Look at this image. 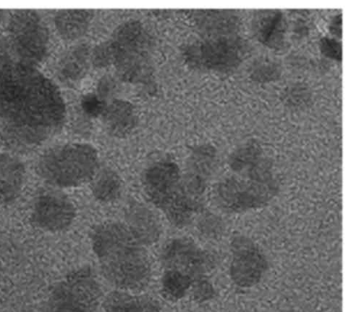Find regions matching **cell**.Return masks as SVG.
I'll list each match as a JSON object with an SVG mask.
<instances>
[{"label":"cell","instance_id":"4316f807","mask_svg":"<svg viewBox=\"0 0 351 312\" xmlns=\"http://www.w3.org/2000/svg\"><path fill=\"white\" fill-rule=\"evenodd\" d=\"M320 49L322 54L335 60L342 59V46L335 38L324 37L320 41Z\"/></svg>","mask_w":351,"mask_h":312},{"label":"cell","instance_id":"ac0fdd59","mask_svg":"<svg viewBox=\"0 0 351 312\" xmlns=\"http://www.w3.org/2000/svg\"><path fill=\"white\" fill-rule=\"evenodd\" d=\"M108 133L123 138L131 134L137 124V114L131 102L114 100L104 109L100 115Z\"/></svg>","mask_w":351,"mask_h":312},{"label":"cell","instance_id":"83f0119b","mask_svg":"<svg viewBox=\"0 0 351 312\" xmlns=\"http://www.w3.org/2000/svg\"><path fill=\"white\" fill-rule=\"evenodd\" d=\"M105 107L99 102L97 98L87 96L82 101V108L85 112L92 116H100L105 109Z\"/></svg>","mask_w":351,"mask_h":312},{"label":"cell","instance_id":"44dd1931","mask_svg":"<svg viewBox=\"0 0 351 312\" xmlns=\"http://www.w3.org/2000/svg\"><path fill=\"white\" fill-rule=\"evenodd\" d=\"M90 184L94 198L101 203H114L122 196V179L109 168L99 170Z\"/></svg>","mask_w":351,"mask_h":312},{"label":"cell","instance_id":"7a4b0ae2","mask_svg":"<svg viewBox=\"0 0 351 312\" xmlns=\"http://www.w3.org/2000/svg\"><path fill=\"white\" fill-rule=\"evenodd\" d=\"M90 242L101 276L116 290L138 293L147 288L152 275L147 247L123 222L97 225Z\"/></svg>","mask_w":351,"mask_h":312},{"label":"cell","instance_id":"5b68a950","mask_svg":"<svg viewBox=\"0 0 351 312\" xmlns=\"http://www.w3.org/2000/svg\"><path fill=\"white\" fill-rule=\"evenodd\" d=\"M96 148L88 143L68 142L51 146L37 158V175L49 188H79L90 183L99 171Z\"/></svg>","mask_w":351,"mask_h":312},{"label":"cell","instance_id":"4fadbf2b","mask_svg":"<svg viewBox=\"0 0 351 312\" xmlns=\"http://www.w3.org/2000/svg\"><path fill=\"white\" fill-rule=\"evenodd\" d=\"M215 150L210 146H199L191 151L183 178L194 198L203 201L215 171Z\"/></svg>","mask_w":351,"mask_h":312},{"label":"cell","instance_id":"6da1fadb","mask_svg":"<svg viewBox=\"0 0 351 312\" xmlns=\"http://www.w3.org/2000/svg\"><path fill=\"white\" fill-rule=\"evenodd\" d=\"M68 111L58 83L19 60L0 34V142L18 155L40 149L66 125Z\"/></svg>","mask_w":351,"mask_h":312},{"label":"cell","instance_id":"2e32d148","mask_svg":"<svg viewBox=\"0 0 351 312\" xmlns=\"http://www.w3.org/2000/svg\"><path fill=\"white\" fill-rule=\"evenodd\" d=\"M95 16L93 10H59L51 16V25L64 42L75 43L87 34Z\"/></svg>","mask_w":351,"mask_h":312},{"label":"cell","instance_id":"8fae6325","mask_svg":"<svg viewBox=\"0 0 351 312\" xmlns=\"http://www.w3.org/2000/svg\"><path fill=\"white\" fill-rule=\"evenodd\" d=\"M76 218V209L71 199L61 190H43L34 199L30 221L37 229L59 233L69 229Z\"/></svg>","mask_w":351,"mask_h":312},{"label":"cell","instance_id":"52a82bcc","mask_svg":"<svg viewBox=\"0 0 351 312\" xmlns=\"http://www.w3.org/2000/svg\"><path fill=\"white\" fill-rule=\"evenodd\" d=\"M3 29L16 58L41 69L51 48L50 28L42 12L28 9L8 11Z\"/></svg>","mask_w":351,"mask_h":312},{"label":"cell","instance_id":"d6986e66","mask_svg":"<svg viewBox=\"0 0 351 312\" xmlns=\"http://www.w3.org/2000/svg\"><path fill=\"white\" fill-rule=\"evenodd\" d=\"M101 308L104 312H162L160 304L154 298L120 290L104 298Z\"/></svg>","mask_w":351,"mask_h":312},{"label":"cell","instance_id":"9a60e30c","mask_svg":"<svg viewBox=\"0 0 351 312\" xmlns=\"http://www.w3.org/2000/svg\"><path fill=\"white\" fill-rule=\"evenodd\" d=\"M123 223L147 248L161 237L162 226L158 217L141 203L134 201L128 205Z\"/></svg>","mask_w":351,"mask_h":312},{"label":"cell","instance_id":"f1b7e54d","mask_svg":"<svg viewBox=\"0 0 351 312\" xmlns=\"http://www.w3.org/2000/svg\"><path fill=\"white\" fill-rule=\"evenodd\" d=\"M8 11L0 10V29L3 28L4 22L6 18Z\"/></svg>","mask_w":351,"mask_h":312},{"label":"cell","instance_id":"cb8c5ba5","mask_svg":"<svg viewBox=\"0 0 351 312\" xmlns=\"http://www.w3.org/2000/svg\"><path fill=\"white\" fill-rule=\"evenodd\" d=\"M189 294L195 302L202 304L211 301L216 291L209 277H203L193 282Z\"/></svg>","mask_w":351,"mask_h":312},{"label":"cell","instance_id":"603a6c76","mask_svg":"<svg viewBox=\"0 0 351 312\" xmlns=\"http://www.w3.org/2000/svg\"><path fill=\"white\" fill-rule=\"evenodd\" d=\"M262 149L256 142H248L234 151L229 159V166L233 173L241 172L263 158Z\"/></svg>","mask_w":351,"mask_h":312},{"label":"cell","instance_id":"7402d4cb","mask_svg":"<svg viewBox=\"0 0 351 312\" xmlns=\"http://www.w3.org/2000/svg\"><path fill=\"white\" fill-rule=\"evenodd\" d=\"M192 277L175 270H163L161 291L168 301L178 302L189 294L193 282Z\"/></svg>","mask_w":351,"mask_h":312},{"label":"cell","instance_id":"277c9868","mask_svg":"<svg viewBox=\"0 0 351 312\" xmlns=\"http://www.w3.org/2000/svg\"><path fill=\"white\" fill-rule=\"evenodd\" d=\"M278 190L271 166L264 158L241 172L220 179L213 188L212 197L221 211L241 214L267 205Z\"/></svg>","mask_w":351,"mask_h":312},{"label":"cell","instance_id":"7c38bea8","mask_svg":"<svg viewBox=\"0 0 351 312\" xmlns=\"http://www.w3.org/2000/svg\"><path fill=\"white\" fill-rule=\"evenodd\" d=\"M163 270H175L195 280L208 277L215 267L213 255L193 241L177 238L168 241L160 252Z\"/></svg>","mask_w":351,"mask_h":312},{"label":"cell","instance_id":"3957f363","mask_svg":"<svg viewBox=\"0 0 351 312\" xmlns=\"http://www.w3.org/2000/svg\"><path fill=\"white\" fill-rule=\"evenodd\" d=\"M142 186L149 201L176 228L188 227L202 212V203L191 196L183 172L174 161L160 160L149 165L143 174Z\"/></svg>","mask_w":351,"mask_h":312},{"label":"cell","instance_id":"d4e9b609","mask_svg":"<svg viewBox=\"0 0 351 312\" xmlns=\"http://www.w3.org/2000/svg\"><path fill=\"white\" fill-rule=\"evenodd\" d=\"M198 223L197 227L204 237L216 239L222 235L223 225L215 216L210 214H202Z\"/></svg>","mask_w":351,"mask_h":312},{"label":"cell","instance_id":"5bb4252c","mask_svg":"<svg viewBox=\"0 0 351 312\" xmlns=\"http://www.w3.org/2000/svg\"><path fill=\"white\" fill-rule=\"evenodd\" d=\"M27 178V167L19 155L0 151V206L10 205L19 198Z\"/></svg>","mask_w":351,"mask_h":312},{"label":"cell","instance_id":"ba28073f","mask_svg":"<svg viewBox=\"0 0 351 312\" xmlns=\"http://www.w3.org/2000/svg\"><path fill=\"white\" fill-rule=\"evenodd\" d=\"M103 298L95 271L84 266L72 270L53 285L45 312H99Z\"/></svg>","mask_w":351,"mask_h":312},{"label":"cell","instance_id":"484cf974","mask_svg":"<svg viewBox=\"0 0 351 312\" xmlns=\"http://www.w3.org/2000/svg\"><path fill=\"white\" fill-rule=\"evenodd\" d=\"M90 62L96 68L112 67V54L109 41L95 47L90 54Z\"/></svg>","mask_w":351,"mask_h":312},{"label":"cell","instance_id":"9c48e42d","mask_svg":"<svg viewBox=\"0 0 351 312\" xmlns=\"http://www.w3.org/2000/svg\"><path fill=\"white\" fill-rule=\"evenodd\" d=\"M182 55L192 69L227 72L239 66L243 59V47L237 41L213 38L187 45Z\"/></svg>","mask_w":351,"mask_h":312},{"label":"cell","instance_id":"8992f818","mask_svg":"<svg viewBox=\"0 0 351 312\" xmlns=\"http://www.w3.org/2000/svg\"><path fill=\"white\" fill-rule=\"evenodd\" d=\"M112 67L128 83L143 84L153 72V41L145 25L138 21L122 23L109 41Z\"/></svg>","mask_w":351,"mask_h":312},{"label":"cell","instance_id":"e0dca14e","mask_svg":"<svg viewBox=\"0 0 351 312\" xmlns=\"http://www.w3.org/2000/svg\"><path fill=\"white\" fill-rule=\"evenodd\" d=\"M90 54L92 50L85 44H75L64 51L56 64L58 80L71 86L83 80L92 64Z\"/></svg>","mask_w":351,"mask_h":312},{"label":"cell","instance_id":"30bf717a","mask_svg":"<svg viewBox=\"0 0 351 312\" xmlns=\"http://www.w3.org/2000/svg\"><path fill=\"white\" fill-rule=\"evenodd\" d=\"M230 278L238 288L254 287L265 278L268 260L260 247L249 237L237 234L230 242Z\"/></svg>","mask_w":351,"mask_h":312},{"label":"cell","instance_id":"ffe728a7","mask_svg":"<svg viewBox=\"0 0 351 312\" xmlns=\"http://www.w3.org/2000/svg\"><path fill=\"white\" fill-rule=\"evenodd\" d=\"M254 30L258 40L264 45L271 48L282 46L285 29L284 18L280 12H263L256 20Z\"/></svg>","mask_w":351,"mask_h":312}]
</instances>
